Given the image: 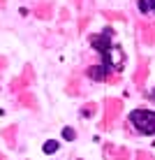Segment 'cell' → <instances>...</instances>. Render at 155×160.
Instances as JSON below:
<instances>
[{
    "mask_svg": "<svg viewBox=\"0 0 155 160\" xmlns=\"http://www.w3.org/2000/svg\"><path fill=\"white\" fill-rule=\"evenodd\" d=\"M130 123L141 135H155V112L151 109H134L130 114Z\"/></svg>",
    "mask_w": 155,
    "mask_h": 160,
    "instance_id": "obj_1",
    "label": "cell"
},
{
    "mask_svg": "<svg viewBox=\"0 0 155 160\" xmlns=\"http://www.w3.org/2000/svg\"><path fill=\"white\" fill-rule=\"evenodd\" d=\"M88 77H90V79H95V81H102V79H107V70H104L102 65L90 68V70H88Z\"/></svg>",
    "mask_w": 155,
    "mask_h": 160,
    "instance_id": "obj_2",
    "label": "cell"
},
{
    "mask_svg": "<svg viewBox=\"0 0 155 160\" xmlns=\"http://www.w3.org/2000/svg\"><path fill=\"white\" fill-rule=\"evenodd\" d=\"M139 9L143 14H148V12L155 14V0H139Z\"/></svg>",
    "mask_w": 155,
    "mask_h": 160,
    "instance_id": "obj_3",
    "label": "cell"
},
{
    "mask_svg": "<svg viewBox=\"0 0 155 160\" xmlns=\"http://www.w3.org/2000/svg\"><path fill=\"white\" fill-rule=\"evenodd\" d=\"M58 146H60V144H58L56 139H49L46 144L42 146V151H44V153H49V156H51V153H56V151H58Z\"/></svg>",
    "mask_w": 155,
    "mask_h": 160,
    "instance_id": "obj_4",
    "label": "cell"
},
{
    "mask_svg": "<svg viewBox=\"0 0 155 160\" xmlns=\"http://www.w3.org/2000/svg\"><path fill=\"white\" fill-rule=\"evenodd\" d=\"M63 137H65L67 142H70V139H74V130H72V128H65V130H63Z\"/></svg>",
    "mask_w": 155,
    "mask_h": 160,
    "instance_id": "obj_5",
    "label": "cell"
},
{
    "mask_svg": "<svg viewBox=\"0 0 155 160\" xmlns=\"http://www.w3.org/2000/svg\"><path fill=\"white\" fill-rule=\"evenodd\" d=\"M153 98H155V91H153Z\"/></svg>",
    "mask_w": 155,
    "mask_h": 160,
    "instance_id": "obj_6",
    "label": "cell"
}]
</instances>
